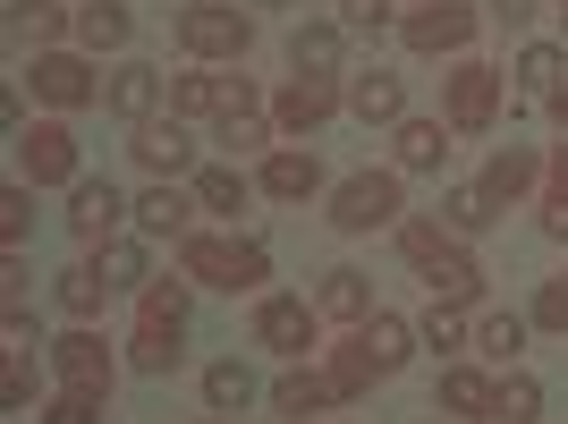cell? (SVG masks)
Returning <instances> with one entry per match:
<instances>
[{
  "label": "cell",
  "instance_id": "6da1fadb",
  "mask_svg": "<svg viewBox=\"0 0 568 424\" xmlns=\"http://www.w3.org/2000/svg\"><path fill=\"white\" fill-rule=\"evenodd\" d=\"M399 255L433 281V297H442V306H475V297H484V263H475L467 246H450L433 221H407V230H399Z\"/></svg>",
  "mask_w": 568,
  "mask_h": 424
},
{
  "label": "cell",
  "instance_id": "7a4b0ae2",
  "mask_svg": "<svg viewBox=\"0 0 568 424\" xmlns=\"http://www.w3.org/2000/svg\"><path fill=\"white\" fill-rule=\"evenodd\" d=\"M179 272H187L195 289H263L272 281V255H263L255 238H187L179 246Z\"/></svg>",
  "mask_w": 568,
  "mask_h": 424
},
{
  "label": "cell",
  "instance_id": "3957f363",
  "mask_svg": "<svg viewBox=\"0 0 568 424\" xmlns=\"http://www.w3.org/2000/svg\"><path fill=\"white\" fill-rule=\"evenodd\" d=\"M179 340H187V289L153 281L144 289V314H136V340H128L136 374H170V365H179Z\"/></svg>",
  "mask_w": 568,
  "mask_h": 424
},
{
  "label": "cell",
  "instance_id": "277c9868",
  "mask_svg": "<svg viewBox=\"0 0 568 424\" xmlns=\"http://www.w3.org/2000/svg\"><path fill=\"white\" fill-rule=\"evenodd\" d=\"M399 179L390 170H356V179H339L332 188V230H348V238H365V230H390L399 221Z\"/></svg>",
  "mask_w": 568,
  "mask_h": 424
},
{
  "label": "cell",
  "instance_id": "5b68a950",
  "mask_svg": "<svg viewBox=\"0 0 568 424\" xmlns=\"http://www.w3.org/2000/svg\"><path fill=\"white\" fill-rule=\"evenodd\" d=\"M179 43H187L195 60H246L255 18H246V9H221V0H187V9H179Z\"/></svg>",
  "mask_w": 568,
  "mask_h": 424
},
{
  "label": "cell",
  "instance_id": "8992f818",
  "mask_svg": "<svg viewBox=\"0 0 568 424\" xmlns=\"http://www.w3.org/2000/svg\"><path fill=\"white\" fill-rule=\"evenodd\" d=\"M18 179L26 188H77V137L60 128V119L18 128Z\"/></svg>",
  "mask_w": 568,
  "mask_h": 424
},
{
  "label": "cell",
  "instance_id": "52a82bcc",
  "mask_svg": "<svg viewBox=\"0 0 568 424\" xmlns=\"http://www.w3.org/2000/svg\"><path fill=\"white\" fill-rule=\"evenodd\" d=\"M230 119V111H255V85L246 77H213V69H187L170 77V119Z\"/></svg>",
  "mask_w": 568,
  "mask_h": 424
},
{
  "label": "cell",
  "instance_id": "ba28073f",
  "mask_svg": "<svg viewBox=\"0 0 568 424\" xmlns=\"http://www.w3.org/2000/svg\"><path fill=\"white\" fill-rule=\"evenodd\" d=\"M493 119H500V69L458 60V69H450V128L475 137V128H493Z\"/></svg>",
  "mask_w": 568,
  "mask_h": 424
},
{
  "label": "cell",
  "instance_id": "9c48e42d",
  "mask_svg": "<svg viewBox=\"0 0 568 424\" xmlns=\"http://www.w3.org/2000/svg\"><path fill=\"white\" fill-rule=\"evenodd\" d=\"M407 51H467L475 43V9L467 0H425V9H407Z\"/></svg>",
  "mask_w": 568,
  "mask_h": 424
},
{
  "label": "cell",
  "instance_id": "30bf717a",
  "mask_svg": "<svg viewBox=\"0 0 568 424\" xmlns=\"http://www.w3.org/2000/svg\"><path fill=\"white\" fill-rule=\"evenodd\" d=\"M34 94H43L51 111H85V102H102V85L77 51H34Z\"/></svg>",
  "mask_w": 568,
  "mask_h": 424
},
{
  "label": "cell",
  "instance_id": "8fae6325",
  "mask_svg": "<svg viewBox=\"0 0 568 424\" xmlns=\"http://www.w3.org/2000/svg\"><path fill=\"white\" fill-rule=\"evenodd\" d=\"M255 340H263V349H281V356H306L314 349V306H306V297H263V306H255Z\"/></svg>",
  "mask_w": 568,
  "mask_h": 424
},
{
  "label": "cell",
  "instance_id": "7c38bea8",
  "mask_svg": "<svg viewBox=\"0 0 568 424\" xmlns=\"http://www.w3.org/2000/svg\"><path fill=\"white\" fill-rule=\"evenodd\" d=\"M51 374H60V391H111V349H102L94 331H69L51 349Z\"/></svg>",
  "mask_w": 568,
  "mask_h": 424
},
{
  "label": "cell",
  "instance_id": "4fadbf2b",
  "mask_svg": "<svg viewBox=\"0 0 568 424\" xmlns=\"http://www.w3.org/2000/svg\"><path fill=\"white\" fill-rule=\"evenodd\" d=\"M128 153H136L153 179H179V170H195V144H187V128H179V119H144Z\"/></svg>",
  "mask_w": 568,
  "mask_h": 424
},
{
  "label": "cell",
  "instance_id": "5bb4252c",
  "mask_svg": "<svg viewBox=\"0 0 568 424\" xmlns=\"http://www.w3.org/2000/svg\"><path fill=\"white\" fill-rule=\"evenodd\" d=\"M119 212H136V204H119L111 179H77V188H69V230H77V238H94V246L119 230Z\"/></svg>",
  "mask_w": 568,
  "mask_h": 424
},
{
  "label": "cell",
  "instance_id": "9a60e30c",
  "mask_svg": "<svg viewBox=\"0 0 568 424\" xmlns=\"http://www.w3.org/2000/svg\"><path fill=\"white\" fill-rule=\"evenodd\" d=\"M272 111H281V128H323V119L339 111V85L332 77H288Z\"/></svg>",
  "mask_w": 568,
  "mask_h": 424
},
{
  "label": "cell",
  "instance_id": "2e32d148",
  "mask_svg": "<svg viewBox=\"0 0 568 424\" xmlns=\"http://www.w3.org/2000/svg\"><path fill=\"white\" fill-rule=\"evenodd\" d=\"M102 102H111L119 119H136V128H144V119L162 111V69H144V60H128V69H119L111 85H102Z\"/></svg>",
  "mask_w": 568,
  "mask_h": 424
},
{
  "label": "cell",
  "instance_id": "e0dca14e",
  "mask_svg": "<svg viewBox=\"0 0 568 424\" xmlns=\"http://www.w3.org/2000/svg\"><path fill=\"white\" fill-rule=\"evenodd\" d=\"M187 212H204V204H195V195H179V188L162 179V188L136 195V230H144V238H187Z\"/></svg>",
  "mask_w": 568,
  "mask_h": 424
},
{
  "label": "cell",
  "instance_id": "ac0fdd59",
  "mask_svg": "<svg viewBox=\"0 0 568 424\" xmlns=\"http://www.w3.org/2000/svg\"><path fill=\"white\" fill-rule=\"evenodd\" d=\"M332 400H348V391H339L332 374H306V365L272 382V407H281V416H323V407H332Z\"/></svg>",
  "mask_w": 568,
  "mask_h": 424
},
{
  "label": "cell",
  "instance_id": "d6986e66",
  "mask_svg": "<svg viewBox=\"0 0 568 424\" xmlns=\"http://www.w3.org/2000/svg\"><path fill=\"white\" fill-rule=\"evenodd\" d=\"M348 111L365 119V128H374V119H407V85H399L390 69H365V77L348 85Z\"/></svg>",
  "mask_w": 568,
  "mask_h": 424
},
{
  "label": "cell",
  "instance_id": "ffe728a7",
  "mask_svg": "<svg viewBox=\"0 0 568 424\" xmlns=\"http://www.w3.org/2000/svg\"><path fill=\"white\" fill-rule=\"evenodd\" d=\"M450 162V119H399V170H442Z\"/></svg>",
  "mask_w": 568,
  "mask_h": 424
},
{
  "label": "cell",
  "instance_id": "44dd1931",
  "mask_svg": "<svg viewBox=\"0 0 568 424\" xmlns=\"http://www.w3.org/2000/svg\"><path fill=\"white\" fill-rule=\"evenodd\" d=\"M407 340H416V331H407L399 314H365V323H356V349L374 356V374H399V365H407Z\"/></svg>",
  "mask_w": 568,
  "mask_h": 424
},
{
  "label": "cell",
  "instance_id": "7402d4cb",
  "mask_svg": "<svg viewBox=\"0 0 568 424\" xmlns=\"http://www.w3.org/2000/svg\"><path fill=\"white\" fill-rule=\"evenodd\" d=\"M314 188H323V162H314V153H272V162H263V195H281V204H306Z\"/></svg>",
  "mask_w": 568,
  "mask_h": 424
},
{
  "label": "cell",
  "instance_id": "603a6c76",
  "mask_svg": "<svg viewBox=\"0 0 568 424\" xmlns=\"http://www.w3.org/2000/svg\"><path fill=\"white\" fill-rule=\"evenodd\" d=\"M484 188H493L500 204H518L526 188H544V162H535V153H518V144H500L493 162H484Z\"/></svg>",
  "mask_w": 568,
  "mask_h": 424
},
{
  "label": "cell",
  "instance_id": "cb8c5ba5",
  "mask_svg": "<svg viewBox=\"0 0 568 424\" xmlns=\"http://www.w3.org/2000/svg\"><path fill=\"white\" fill-rule=\"evenodd\" d=\"M314 314L365 323V314H374V281H365V272H323V297H314Z\"/></svg>",
  "mask_w": 568,
  "mask_h": 424
},
{
  "label": "cell",
  "instance_id": "d4e9b609",
  "mask_svg": "<svg viewBox=\"0 0 568 424\" xmlns=\"http://www.w3.org/2000/svg\"><path fill=\"white\" fill-rule=\"evenodd\" d=\"M60 26H69V9H60V0H9V34H18V43L51 51V43H60Z\"/></svg>",
  "mask_w": 568,
  "mask_h": 424
},
{
  "label": "cell",
  "instance_id": "484cf974",
  "mask_svg": "<svg viewBox=\"0 0 568 424\" xmlns=\"http://www.w3.org/2000/svg\"><path fill=\"white\" fill-rule=\"evenodd\" d=\"M339 43H348L339 26H297V43H288V69H297V77H332V69H339Z\"/></svg>",
  "mask_w": 568,
  "mask_h": 424
},
{
  "label": "cell",
  "instance_id": "4316f807",
  "mask_svg": "<svg viewBox=\"0 0 568 424\" xmlns=\"http://www.w3.org/2000/svg\"><path fill=\"white\" fill-rule=\"evenodd\" d=\"M128 34H136V18H128L119 0H94V9H77V43H85V51H119Z\"/></svg>",
  "mask_w": 568,
  "mask_h": 424
},
{
  "label": "cell",
  "instance_id": "83f0119b",
  "mask_svg": "<svg viewBox=\"0 0 568 424\" xmlns=\"http://www.w3.org/2000/svg\"><path fill=\"white\" fill-rule=\"evenodd\" d=\"M255 400V374L237 365V356H221V365H204V407L213 416H237V407Z\"/></svg>",
  "mask_w": 568,
  "mask_h": 424
},
{
  "label": "cell",
  "instance_id": "f1b7e54d",
  "mask_svg": "<svg viewBox=\"0 0 568 424\" xmlns=\"http://www.w3.org/2000/svg\"><path fill=\"white\" fill-rule=\"evenodd\" d=\"M560 77H568V51L560 43H526L518 51V85H526V94H560Z\"/></svg>",
  "mask_w": 568,
  "mask_h": 424
},
{
  "label": "cell",
  "instance_id": "f546056e",
  "mask_svg": "<svg viewBox=\"0 0 568 424\" xmlns=\"http://www.w3.org/2000/svg\"><path fill=\"white\" fill-rule=\"evenodd\" d=\"M442 407H450V416H493V382L475 374V365H450V374H442Z\"/></svg>",
  "mask_w": 568,
  "mask_h": 424
},
{
  "label": "cell",
  "instance_id": "4dcf8cb0",
  "mask_svg": "<svg viewBox=\"0 0 568 424\" xmlns=\"http://www.w3.org/2000/svg\"><path fill=\"white\" fill-rule=\"evenodd\" d=\"M535 416H544V382H535V374H509L493 391V424H535Z\"/></svg>",
  "mask_w": 568,
  "mask_h": 424
},
{
  "label": "cell",
  "instance_id": "1f68e13d",
  "mask_svg": "<svg viewBox=\"0 0 568 424\" xmlns=\"http://www.w3.org/2000/svg\"><path fill=\"white\" fill-rule=\"evenodd\" d=\"M544 238H568V144H551L544 162Z\"/></svg>",
  "mask_w": 568,
  "mask_h": 424
},
{
  "label": "cell",
  "instance_id": "d6a6232c",
  "mask_svg": "<svg viewBox=\"0 0 568 424\" xmlns=\"http://www.w3.org/2000/svg\"><path fill=\"white\" fill-rule=\"evenodd\" d=\"M442 212H450V230H458V238H475V230H493V221H500V195H493V188H458Z\"/></svg>",
  "mask_w": 568,
  "mask_h": 424
},
{
  "label": "cell",
  "instance_id": "836d02e7",
  "mask_svg": "<svg viewBox=\"0 0 568 424\" xmlns=\"http://www.w3.org/2000/svg\"><path fill=\"white\" fill-rule=\"evenodd\" d=\"M195 204L204 212H246V179H237V170H195Z\"/></svg>",
  "mask_w": 568,
  "mask_h": 424
},
{
  "label": "cell",
  "instance_id": "e575fe53",
  "mask_svg": "<svg viewBox=\"0 0 568 424\" xmlns=\"http://www.w3.org/2000/svg\"><path fill=\"white\" fill-rule=\"evenodd\" d=\"M102 263H69V272H60V306L69 314H102Z\"/></svg>",
  "mask_w": 568,
  "mask_h": 424
},
{
  "label": "cell",
  "instance_id": "d590c367",
  "mask_svg": "<svg viewBox=\"0 0 568 424\" xmlns=\"http://www.w3.org/2000/svg\"><path fill=\"white\" fill-rule=\"evenodd\" d=\"M475 340H484V356H500V365H509V356L526 349V314H484V331H475Z\"/></svg>",
  "mask_w": 568,
  "mask_h": 424
},
{
  "label": "cell",
  "instance_id": "8d00e7d4",
  "mask_svg": "<svg viewBox=\"0 0 568 424\" xmlns=\"http://www.w3.org/2000/svg\"><path fill=\"white\" fill-rule=\"evenodd\" d=\"M94 263H102V281H111V289H136L144 281V246H128V238H111Z\"/></svg>",
  "mask_w": 568,
  "mask_h": 424
},
{
  "label": "cell",
  "instance_id": "74e56055",
  "mask_svg": "<svg viewBox=\"0 0 568 424\" xmlns=\"http://www.w3.org/2000/svg\"><path fill=\"white\" fill-rule=\"evenodd\" d=\"M26 230H34V188L18 179V188L0 195V238H9V246H26Z\"/></svg>",
  "mask_w": 568,
  "mask_h": 424
},
{
  "label": "cell",
  "instance_id": "f35d334b",
  "mask_svg": "<svg viewBox=\"0 0 568 424\" xmlns=\"http://www.w3.org/2000/svg\"><path fill=\"white\" fill-rule=\"evenodd\" d=\"M526 323H535V331H568V272L535 289V314H526Z\"/></svg>",
  "mask_w": 568,
  "mask_h": 424
},
{
  "label": "cell",
  "instance_id": "ab89813d",
  "mask_svg": "<svg viewBox=\"0 0 568 424\" xmlns=\"http://www.w3.org/2000/svg\"><path fill=\"white\" fill-rule=\"evenodd\" d=\"M332 382H339V391H348V400H356V391H365V382H382V374H374V356H365V349H356V340H348V349L332 356Z\"/></svg>",
  "mask_w": 568,
  "mask_h": 424
},
{
  "label": "cell",
  "instance_id": "60d3db41",
  "mask_svg": "<svg viewBox=\"0 0 568 424\" xmlns=\"http://www.w3.org/2000/svg\"><path fill=\"white\" fill-rule=\"evenodd\" d=\"M94 416H102V391H60L43 407V424H94Z\"/></svg>",
  "mask_w": 568,
  "mask_h": 424
},
{
  "label": "cell",
  "instance_id": "b9f144b4",
  "mask_svg": "<svg viewBox=\"0 0 568 424\" xmlns=\"http://www.w3.org/2000/svg\"><path fill=\"white\" fill-rule=\"evenodd\" d=\"M416 340H425V349H458V340H467V331H458V306H442V297H433V314L416 323Z\"/></svg>",
  "mask_w": 568,
  "mask_h": 424
},
{
  "label": "cell",
  "instance_id": "7bdbcfd3",
  "mask_svg": "<svg viewBox=\"0 0 568 424\" xmlns=\"http://www.w3.org/2000/svg\"><path fill=\"white\" fill-rule=\"evenodd\" d=\"M382 26H390V0H348V34L356 43H382Z\"/></svg>",
  "mask_w": 568,
  "mask_h": 424
},
{
  "label": "cell",
  "instance_id": "ee69618b",
  "mask_svg": "<svg viewBox=\"0 0 568 424\" xmlns=\"http://www.w3.org/2000/svg\"><path fill=\"white\" fill-rule=\"evenodd\" d=\"M221 144H230V153H255L263 144V111H230L221 119Z\"/></svg>",
  "mask_w": 568,
  "mask_h": 424
},
{
  "label": "cell",
  "instance_id": "f6af8a7d",
  "mask_svg": "<svg viewBox=\"0 0 568 424\" xmlns=\"http://www.w3.org/2000/svg\"><path fill=\"white\" fill-rule=\"evenodd\" d=\"M0 400H9V407L34 400V365H26V349H9V382H0Z\"/></svg>",
  "mask_w": 568,
  "mask_h": 424
},
{
  "label": "cell",
  "instance_id": "bcb514c9",
  "mask_svg": "<svg viewBox=\"0 0 568 424\" xmlns=\"http://www.w3.org/2000/svg\"><path fill=\"white\" fill-rule=\"evenodd\" d=\"M526 18H535V0H493V26H509V34H518Z\"/></svg>",
  "mask_w": 568,
  "mask_h": 424
},
{
  "label": "cell",
  "instance_id": "7dc6e473",
  "mask_svg": "<svg viewBox=\"0 0 568 424\" xmlns=\"http://www.w3.org/2000/svg\"><path fill=\"white\" fill-rule=\"evenodd\" d=\"M544 111H551V128H568V85H560V94H544Z\"/></svg>",
  "mask_w": 568,
  "mask_h": 424
},
{
  "label": "cell",
  "instance_id": "c3c4849f",
  "mask_svg": "<svg viewBox=\"0 0 568 424\" xmlns=\"http://www.w3.org/2000/svg\"><path fill=\"white\" fill-rule=\"evenodd\" d=\"M255 9H288V0H255Z\"/></svg>",
  "mask_w": 568,
  "mask_h": 424
},
{
  "label": "cell",
  "instance_id": "681fc988",
  "mask_svg": "<svg viewBox=\"0 0 568 424\" xmlns=\"http://www.w3.org/2000/svg\"><path fill=\"white\" fill-rule=\"evenodd\" d=\"M560 34H568V9H560Z\"/></svg>",
  "mask_w": 568,
  "mask_h": 424
},
{
  "label": "cell",
  "instance_id": "f907efd6",
  "mask_svg": "<svg viewBox=\"0 0 568 424\" xmlns=\"http://www.w3.org/2000/svg\"><path fill=\"white\" fill-rule=\"evenodd\" d=\"M551 9H568V0H551Z\"/></svg>",
  "mask_w": 568,
  "mask_h": 424
},
{
  "label": "cell",
  "instance_id": "816d5d0a",
  "mask_svg": "<svg viewBox=\"0 0 568 424\" xmlns=\"http://www.w3.org/2000/svg\"><path fill=\"white\" fill-rule=\"evenodd\" d=\"M213 424H230V416H213Z\"/></svg>",
  "mask_w": 568,
  "mask_h": 424
}]
</instances>
